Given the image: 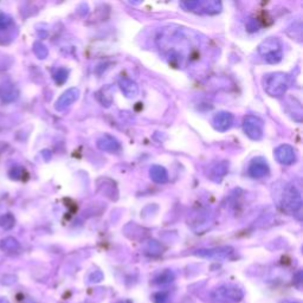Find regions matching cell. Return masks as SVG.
Masks as SVG:
<instances>
[{
  "instance_id": "cell-1",
  "label": "cell",
  "mask_w": 303,
  "mask_h": 303,
  "mask_svg": "<svg viewBox=\"0 0 303 303\" xmlns=\"http://www.w3.org/2000/svg\"><path fill=\"white\" fill-rule=\"evenodd\" d=\"M263 88L268 95L281 97L289 88V76L284 72H271L263 78Z\"/></svg>"
},
{
  "instance_id": "cell-2",
  "label": "cell",
  "mask_w": 303,
  "mask_h": 303,
  "mask_svg": "<svg viewBox=\"0 0 303 303\" xmlns=\"http://www.w3.org/2000/svg\"><path fill=\"white\" fill-rule=\"evenodd\" d=\"M244 297L242 288L235 284H223L213 289L210 298L213 303H238Z\"/></svg>"
},
{
  "instance_id": "cell-3",
  "label": "cell",
  "mask_w": 303,
  "mask_h": 303,
  "mask_svg": "<svg viewBox=\"0 0 303 303\" xmlns=\"http://www.w3.org/2000/svg\"><path fill=\"white\" fill-rule=\"evenodd\" d=\"M258 53L261 57L269 64H277L283 57L281 40L276 37H269L263 40L258 46Z\"/></svg>"
},
{
  "instance_id": "cell-4",
  "label": "cell",
  "mask_w": 303,
  "mask_h": 303,
  "mask_svg": "<svg viewBox=\"0 0 303 303\" xmlns=\"http://www.w3.org/2000/svg\"><path fill=\"white\" fill-rule=\"evenodd\" d=\"M302 208L301 193L294 185H287L282 193V210L288 215H295Z\"/></svg>"
},
{
  "instance_id": "cell-5",
  "label": "cell",
  "mask_w": 303,
  "mask_h": 303,
  "mask_svg": "<svg viewBox=\"0 0 303 303\" xmlns=\"http://www.w3.org/2000/svg\"><path fill=\"white\" fill-rule=\"evenodd\" d=\"M182 8L187 11L200 13V15H217L222 11V3L219 2H185L181 3Z\"/></svg>"
},
{
  "instance_id": "cell-6",
  "label": "cell",
  "mask_w": 303,
  "mask_h": 303,
  "mask_svg": "<svg viewBox=\"0 0 303 303\" xmlns=\"http://www.w3.org/2000/svg\"><path fill=\"white\" fill-rule=\"evenodd\" d=\"M243 130L249 139L258 141L263 137L264 122L256 115H246L243 120Z\"/></svg>"
},
{
  "instance_id": "cell-7",
  "label": "cell",
  "mask_w": 303,
  "mask_h": 303,
  "mask_svg": "<svg viewBox=\"0 0 303 303\" xmlns=\"http://www.w3.org/2000/svg\"><path fill=\"white\" fill-rule=\"evenodd\" d=\"M233 254L231 246H219L212 247V249H200L194 252L195 256L203 258H210V260H225Z\"/></svg>"
},
{
  "instance_id": "cell-8",
  "label": "cell",
  "mask_w": 303,
  "mask_h": 303,
  "mask_svg": "<svg viewBox=\"0 0 303 303\" xmlns=\"http://www.w3.org/2000/svg\"><path fill=\"white\" fill-rule=\"evenodd\" d=\"M275 158L282 165H291L296 161V153L294 147L290 144H281L275 149Z\"/></svg>"
},
{
  "instance_id": "cell-9",
  "label": "cell",
  "mask_w": 303,
  "mask_h": 303,
  "mask_svg": "<svg viewBox=\"0 0 303 303\" xmlns=\"http://www.w3.org/2000/svg\"><path fill=\"white\" fill-rule=\"evenodd\" d=\"M233 123V115L229 112H219L213 116L212 125L215 127L216 130H218L220 133L226 132L231 128Z\"/></svg>"
},
{
  "instance_id": "cell-10",
  "label": "cell",
  "mask_w": 303,
  "mask_h": 303,
  "mask_svg": "<svg viewBox=\"0 0 303 303\" xmlns=\"http://www.w3.org/2000/svg\"><path fill=\"white\" fill-rule=\"evenodd\" d=\"M249 174L255 179H262L269 174V166L263 158H256L249 165Z\"/></svg>"
},
{
  "instance_id": "cell-11",
  "label": "cell",
  "mask_w": 303,
  "mask_h": 303,
  "mask_svg": "<svg viewBox=\"0 0 303 303\" xmlns=\"http://www.w3.org/2000/svg\"><path fill=\"white\" fill-rule=\"evenodd\" d=\"M80 97V90L77 88H70L64 92L63 95L58 98L56 102V109L60 112H63L67 108H69L71 105H74L75 101H77V98Z\"/></svg>"
},
{
  "instance_id": "cell-12",
  "label": "cell",
  "mask_w": 303,
  "mask_h": 303,
  "mask_svg": "<svg viewBox=\"0 0 303 303\" xmlns=\"http://www.w3.org/2000/svg\"><path fill=\"white\" fill-rule=\"evenodd\" d=\"M97 147L103 152H108V153H114L118 152L121 148L119 140L109 134H105L97 140Z\"/></svg>"
},
{
  "instance_id": "cell-13",
  "label": "cell",
  "mask_w": 303,
  "mask_h": 303,
  "mask_svg": "<svg viewBox=\"0 0 303 303\" xmlns=\"http://www.w3.org/2000/svg\"><path fill=\"white\" fill-rule=\"evenodd\" d=\"M119 85L126 97L133 98L139 94V87H137V84L128 77H122L121 80L119 81Z\"/></svg>"
},
{
  "instance_id": "cell-14",
  "label": "cell",
  "mask_w": 303,
  "mask_h": 303,
  "mask_svg": "<svg viewBox=\"0 0 303 303\" xmlns=\"http://www.w3.org/2000/svg\"><path fill=\"white\" fill-rule=\"evenodd\" d=\"M149 177L157 184H165L168 180V173L166 168L160 165H153L149 170Z\"/></svg>"
},
{
  "instance_id": "cell-15",
  "label": "cell",
  "mask_w": 303,
  "mask_h": 303,
  "mask_svg": "<svg viewBox=\"0 0 303 303\" xmlns=\"http://www.w3.org/2000/svg\"><path fill=\"white\" fill-rule=\"evenodd\" d=\"M227 164L225 161H222V163H217L215 165H212V167L210 168V178L213 179V181H220L224 175L227 173Z\"/></svg>"
},
{
  "instance_id": "cell-16",
  "label": "cell",
  "mask_w": 303,
  "mask_h": 303,
  "mask_svg": "<svg viewBox=\"0 0 303 303\" xmlns=\"http://www.w3.org/2000/svg\"><path fill=\"white\" fill-rule=\"evenodd\" d=\"M174 278H175V275L173 271L170 269H166V270L161 271V273H159L156 277H154V283L160 284V285L170 284L174 281Z\"/></svg>"
},
{
  "instance_id": "cell-17",
  "label": "cell",
  "mask_w": 303,
  "mask_h": 303,
  "mask_svg": "<svg viewBox=\"0 0 303 303\" xmlns=\"http://www.w3.org/2000/svg\"><path fill=\"white\" fill-rule=\"evenodd\" d=\"M163 252V245L158 243L157 240H150L147 245V254L150 256H158Z\"/></svg>"
},
{
  "instance_id": "cell-18",
  "label": "cell",
  "mask_w": 303,
  "mask_h": 303,
  "mask_svg": "<svg viewBox=\"0 0 303 303\" xmlns=\"http://www.w3.org/2000/svg\"><path fill=\"white\" fill-rule=\"evenodd\" d=\"M153 303H168L170 302V295L167 291H158L152 296Z\"/></svg>"
},
{
  "instance_id": "cell-19",
  "label": "cell",
  "mask_w": 303,
  "mask_h": 303,
  "mask_svg": "<svg viewBox=\"0 0 303 303\" xmlns=\"http://www.w3.org/2000/svg\"><path fill=\"white\" fill-rule=\"evenodd\" d=\"M55 78H56V81L58 82V83H63V82L68 78V71L65 70V69H58Z\"/></svg>"
},
{
  "instance_id": "cell-20",
  "label": "cell",
  "mask_w": 303,
  "mask_h": 303,
  "mask_svg": "<svg viewBox=\"0 0 303 303\" xmlns=\"http://www.w3.org/2000/svg\"><path fill=\"white\" fill-rule=\"evenodd\" d=\"M18 243L16 242L15 239H8L4 240V249L9 250V251H15L18 249Z\"/></svg>"
},
{
  "instance_id": "cell-21",
  "label": "cell",
  "mask_w": 303,
  "mask_h": 303,
  "mask_svg": "<svg viewBox=\"0 0 303 303\" xmlns=\"http://www.w3.org/2000/svg\"><path fill=\"white\" fill-rule=\"evenodd\" d=\"M103 280V274L101 271H95L94 274L90 275V277H89V282L90 283H97V282H101Z\"/></svg>"
},
{
  "instance_id": "cell-22",
  "label": "cell",
  "mask_w": 303,
  "mask_h": 303,
  "mask_svg": "<svg viewBox=\"0 0 303 303\" xmlns=\"http://www.w3.org/2000/svg\"><path fill=\"white\" fill-rule=\"evenodd\" d=\"M281 303H301L298 301H292V299H285V301H282Z\"/></svg>"
},
{
  "instance_id": "cell-23",
  "label": "cell",
  "mask_w": 303,
  "mask_h": 303,
  "mask_svg": "<svg viewBox=\"0 0 303 303\" xmlns=\"http://www.w3.org/2000/svg\"><path fill=\"white\" fill-rule=\"evenodd\" d=\"M0 303H10V301L5 297H0Z\"/></svg>"
},
{
  "instance_id": "cell-24",
  "label": "cell",
  "mask_w": 303,
  "mask_h": 303,
  "mask_svg": "<svg viewBox=\"0 0 303 303\" xmlns=\"http://www.w3.org/2000/svg\"><path fill=\"white\" fill-rule=\"evenodd\" d=\"M116 303H133V302L130 301V299H121V301H119V302H116Z\"/></svg>"
},
{
  "instance_id": "cell-25",
  "label": "cell",
  "mask_w": 303,
  "mask_h": 303,
  "mask_svg": "<svg viewBox=\"0 0 303 303\" xmlns=\"http://www.w3.org/2000/svg\"><path fill=\"white\" fill-rule=\"evenodd\" d=\"M297 276L301 277V276H302V273H298V274H297ZM296 282H301V278H298V280H296V281H295V283H296Z\"/></svg>"
}]
</instances>
